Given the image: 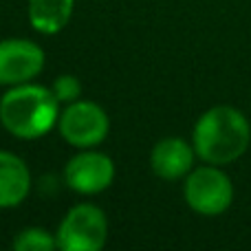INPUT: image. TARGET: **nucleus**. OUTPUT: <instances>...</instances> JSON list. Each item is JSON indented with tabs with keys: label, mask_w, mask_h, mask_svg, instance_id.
I'll use <instances>...</instances> for the list:
<instances>
[{
	"label": "nucleus",
	"mask_w": 251,
	"mask_h": 251,
	"mask_svg": "<svg viewBox=\"0 0 251 251\" xmlns=\"http://www.w3.org/2000/svg\"><path fill=\"white\" fill-rule=\"evenodd\" d=\"M251 143L249 119L234 106H214L194 126L192 146L196 154L212 165H227L247 152Z\"/></svg>",
	"instance_id": "f257e3e1"
},
{
	"label": "nucleus",
	"mask_w": 251,
	"mask_h": 251,
	"mask_svg": "<svg viewBox=\"0 0 251 251\" xmlns=\"http://www.w3.org/2000/svg\"><path fill=\"white\" fill-rule=\"evenodd\" d=\"M0 122L20 139H40L60 122V100L53 88L18 84L0 100Z\"/></svg>",
	"instance_id": "f03ea898"
},
{
	"label": "nucleus",
	"mask_w": 251,
	"mask_h": 251,
	"mask_svg": "<svg viewBox=\"0 0 251 251\" xmlns=\"http://www.w3.org/2000/svg\"><path fill=\"white\" fill-rule=\"evenodd\" d=\"M185 201L201 216H218L234 203L231 178L218 165H203L187 174L183 187Z\"/></svg>",
	"instance_id": "7ed1b4c3"
},
{
	"label": "nucleus",
	"mask_w": 251,
	"mask_h": 251,
	"mask_svg": "<svg viewBox=\"0 0 251 251\" xmlns=\"http://www.w3.org/2000/svg\"><path fill=\"white\" fill-rule=\"evenodd\" d=\"M57 249L62 251H97L106 245L108 223L95 205H75L57 229Z\"/></svg>",
	"instance_id": "20e7f679"
},
{
	"label": "nucleus",
	"mask_w": 251,
	"mask_h": 251,
	"mask_svg": "<svg viewBox=\"0 0 251 251\" xmlns=\"http://www.w3.org/2000/svg\"><path fill=\"white\" fill-rule=\"evenodd\" d=\"M60 134L75 148L88 150L100 146L110 128L108 115L95 101H73L60 115Z\"/></svg>",
	"instance_id": "39448f33"
},
{
	"label": "nucleus",
	"mask_w": 251,
	"mask_h": 251,
	"mask_svg": "<svg viewBox=\"0 0 251 251\" xmlns=\"http://www.w3.org/2000/svg\"><path fill=\"white\" fill-rule=\"evenodd\" d=\"M44 69V51L25 38L0 40V86H18L38 77Z\"/></svg>",
	"instance_id": "423d86ee"
},
{
	"label": "nucleus",
	"mask_w": 251,
	"mask_h": 251,
	"mask_svg": "<svg viewBox=\"0 0 251 251\" xmlns=\"http://www.w3.org/2000/svg\"><path fill=\"white\" fill-rule=\"evenodd\" d=\"M64 178L66 185L79 194H100L113 183L115 163L101 152L84 150L66 163Z\"/></svg>",
	"instance_id": "0eeeda50"
},
{
	"label": "nucleus",
	"mask_w": 251,
	"mask_h": 251,
	"mask_svg": "<svg viewBox=\"0 0 251 251\" xmlns=\"http://www.w3.org/2000/svg\"><path fill=\"white\" fill-rule=\"evenodd\" d=\"M194 146L181 137H168L154 146L150 154V165L156 176L163 181H176L192 172L194 165Z\"/></svg>",
	"instance_id": "6e6552de"
},
{
	"label": "nucleus",
	"mask_w": 251,
	"mask_h": 251,
	"mask_svg": "<svg viewBox=\"0 0 251 251\" xmlns=\"http://www.w3.org/2000/svg\"><path fill=\"white\" fill-rule=\"evenodd\" d=\"M31 174L13 152L0 150V207H16L29 196Z\"/></svg>",
	"instance_id": "1a4fd4ad"
},
{
	"label": "nucleus",
	"mask_w": 251,
	"mask_h": 251,
	"mask_svg": "<svg viewBox=\"0 0 251 251\" xmlns=\"http://www.w3.org/2000/svg\"><path fill=\"white\" fill-rule=\"evenodd\" d=\"M75 0H29V20L38 33L55 35L69 25Z\"/></svg>",
	"instance_id": "9d476101"
},
{
	"label": "nucleus",
	"mask_w": 251,
	"mask_h": 251,
	"mask_svg": "<svg viewBox=\"0 0 251 251\" xmlns=\"http://www.w3.org/2000/svg\"><path fill=\"white\" fill-rule=\"evenodd\" d=\"M16 251H51L57 249V236L49 234L42 227H29L22 229L13 240Z\"/></svg>",
	"instance_id": "9b49d317"
},
{
	"label": "nucleus",
	"mask_w": 251,
	"mask_h": 251,
	"mask_svg": "<svg viewBox=\"0 0 251 251\" xmlns=\"http://www.w3.org/2000/svg\"><path fill=\"white\" fill-rule=\"evenodd\" d=\"M53 93H55V97L60 101L73 104V101H77L79 93H82V82L75 75H60L53 82Z\"/></svg>",
	"instance_id": "f8f14e48"
}]
</instances>
